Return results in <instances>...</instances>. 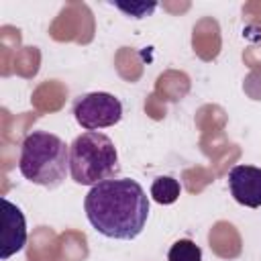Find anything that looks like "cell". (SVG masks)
I'll return each instance as SVG.
<instances>
[{
	"mask_svg": "<svg viewBox=\"0 0 261 261\" xmlns=\"http://www.w3.org/2000/svg\"><path fill=\"white\" fill-rule=\"evenodd\" d=\"M84 210L92 228L102 237L133 241L147 224L149 198L137 179L112 177L90 188Z\"/></svg>",
	"mask_w": 261,
	"mask_h": 261,
	"instance_id": "6da1fadb",
	"label": "cell"
},
{
	"mask_svg": "<svg viewBox=\"0 0 261 261\" xmlns=\"http://www.w3.org/2000/svg\"><path fill=\"white\" fill-rule=\"evenodd\" d=\"M18 169L31 184L53 190L69 173V147L53 133L33 130L22 139Z\"/></svg>",
	"mask_w": 261,
	"mask_h": 261,
	"instance_id": "7a4b0ae2",
	"label": "cell"
},
{
	"mask_svg": "<svg viewBox=\"0 0 261 261\" xmlns=\"http://www.w3.org/2000/svg\"><path fill=\"white\" fill-rule=\"evenodd\" d=\"M120 171L118 151L112 139L98 130H86L69 145V175L80 186H96Z\"/></svg>",
	"mask_w": 261,
	"mask_h": 261,
	"instance_id": "3957f363",
	"label": "cell"
},
{
	"mask_svg": "<svg viewBox=\"0 0 261 261\" xmlns=\"http://www.w3.org/2000/svg\"><path fill=\"white\" fill-rule=\"evenodd\" d=\"M73 118L86 130L108 128L120 122L122 102L108 92H90L73 100Z\"/></svg>",
	"mask_w": 261,
	"mask_h": 261,
	"instance_id": "277c9868",
	"label": "cell"
},
{
	"mask_svg": "<svg viewBox=\"0 0 261 261\" xmlns=\"http://www.w3.org/2000/svg\"><path fill=\"white\" fill-rule=\"evenodd\" d=\"M2 234H0V259H8L20 253L27 245V220L16 204L2 198Z\"/></svg>",
	"mask_w": 261,
	"mask_h": 261,
	"instance_id": "5b68a950",
	"label": "cell"
},
{
	"mask_svg": "<svg viewBox=\"0 0 261 261\" xmlns=\"http://www.w3.org/2000/svg\"><path fill=\"white\" fill-rule=\"evenodd\" d=\"M228 190L241 206L261 208V167L234 165L228 171Z\"/></svg>",
	"mask_w": 261,
	"mask_h": 261,
	"instance_id": "8992f818",
	"label": "cell"
},
{
	"mask_svg": "<svg viewBox=\"0 0 261 261\" xmlns=\"http://www.w3.org/2000/svg\"><path fill=\"white\" fill-rule=\"evenodd\" d=\"M181 194V186L175 177L171 175H159L153 179L151 184V198L157 202V204H173Z\"/></svg>",
	"mask_w": 261,
	"mask_h": 261,
	"instance_id": "52a82bcc",
	"label": "cell"
},
{
	"mask_svg": "<svg viewBox=\"0 0 261 261\" xmlns=\"http://www.w3.org/2000/svg\"><path fill=\"white\" fill-rule=\"evenodd\" d=\"M167 261H202V249L190 239H179L169 247Z\"/></svg>",
	"mask_w": 261,
	"mask_h": 261,
	"instance_id": "ba28073f",
	"label": "cell"
},
{
	"mask_svg": "<svg viewBox=\"0 0 261 261\" xmlns=\"http://www.w3.org/2000/svg\"><path fill=\"white\" fill-rule=\"evenodd\" d=\"M114 6L118 10H122L126 16H133V18H145V16H151L157 8V2H114Z\"/></svg>",
	"mask_w": 261,
	"mask_h": 261,
	"instance_id": "9c48e42d",
	"label": "cell"
}]
</instances>
